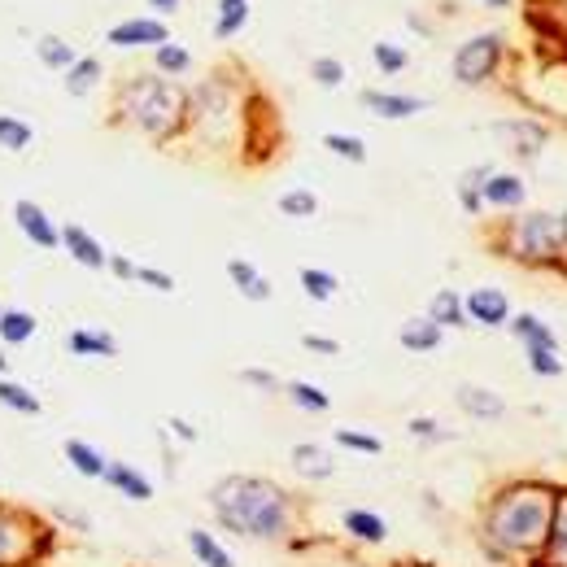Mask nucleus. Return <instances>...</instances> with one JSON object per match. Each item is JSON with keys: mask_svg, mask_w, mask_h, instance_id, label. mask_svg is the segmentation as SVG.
Segmentation results:
<instances>
[{"mask_svg": "<svg viewBox=\"0 0 567 567\" xmlns=\"http://www.w3.org/2000/svg\"><path fill=\"white\" fill-rule=\"evenodd\" d=\"M301 345L315 349V354H341V341H332V336H315V332L301 336Z\"/></svg>", "mask_w": 567, "mask_h": 567, "instance_id": "45", "label": "nucleus"}, {"mask_svg": "<svg viewBox=\"0 0 567 567\" xmlns=\"http://www.w3.org/2000/svg\"><path fill=\"white\" fill-rule=\"evenodd\" d=\"M245 22H249V0H219V22H214V35H219V40L245 31Z\"/></svg>", "mask_w": 567, "mask_h": 567, "instance_id": "31", "label": "nucleus"}, {"mask_svg": "<svg viewBox=\"0 0 567 567\" xmlns=\"http://www.w3.org/2000/svg\"><path fill=\"white\" fill-rule=\"evenodd\" d=\"M136 284H149L153 293H175V275H166L158 267H136Z\"/></svg>", "mask_w": 567, "mask_h": 567, "instance_id": "42", "label": "nucleus"}, {"mask_svg": "<svg viewBox=\"0 0 567 567\" xmlns=\"http://www.w3.org/2000/svg\"><path fill=\"white\" fill-rule=\"evenodd\" d=\"M227 280L236 284V293L245 301H271V280L253 267L249 258H232L227 262Z\"/></svg>", "mask_w": 567, "mask_h": 567, "instance_id": "18", "label": "nucleus"}, {"mask_svg": "<svg viewBox=\"0 0 567 567\" xmlns=\"http://www.w3.org/2000/svg\"><path fill=\"white\" fill-rule=\"evenodd\" d=\"M506 328L520 336L524 345H541V349H554V354H559V336H554L537 315H515V319H506Z\"/></svg>", "mask_w": 567, "mask_h": 567, "instance_id": "28", "label": "nucleus"}, {"mask_svg": "<svg viewBox=\"0 0 567 567\" xmlns=\"http://www.w3.org/2000/svg\"><path fill=\"white\" fill-rule=\"evenodd\" d=\"M310 75H315L319 88H341L345 66L336 62V57H315V62H310Z\"/></svg>", "mask_w": 567, "mask_h": 567, "instance_id": "39", "label": "nucleus"}, {"mask_svg": "<svg viewBox=\"0 0 567 567\" xmlns=\"http://www.w3.org/2000/svg\"><path fill=\"white\" fill-rule=\"evenodd\" d=\"M406 432H410L415 441H450V432L437 428V419H432V415H415V419L406 424Z\"/></svg>", "mask_w": 567, "mask_h": 567, "instance_id": "41", "label": "nucleus"}, {"mask_svg": "<svg viewBox=\"0 0 567 567\" xmlns=\"http://www.w3.org/2000/svg\"><path fill=\"white\" fill-rule=\"evenodd\" d=\"M35 57H40L48 70H70V66L79 62L75 44L62 40V35H40V40H35Z\"/></svg>", "mask_w": 567, "mask_h": 567, "instance_id": "26", "label": "nucleus"}, {"mask_svg": "<svg viewBox=\"0 0 567 567\" xmlns=\"http://www.w3.org/2000/svg\"><path fill=\"white\" fill-rule=\"evenodd\" d=\"M40 332V319L31 315V310H0V341L5 345H27L31 336Z\"/></svg>", "mask_w": 567, "mask_h": 567, "instance_id": "24", "label": "nucleus"}, {"mask_svg": "<svg viewBox=\"0 0 567 567\" xmlns=\"http://www.w3.org/2000/svg\"><path fill=\"white\" fill-rule=\"evenodd\" d=\"M31 140H35L31 123H22V118H14V114H0V149H5V153H22Z\"/></svg>", "mask_w": 567, "mask_h": 567, "instance_id": "32", "label": "nucleus"}, {"mask_svg": "<svg viewBox=\"0 0 567 567\" xmlns=\"http://www.w3.org/2000/svg\"><path fill=\"white\" fill-rule=\"evenodd\" d=\"M533 567H567V489H559V502H554V520L546 533V546L533 559Z\"/></svg>", "mask_w": 567, "mask_h": 567, "instance_id": "13", "label": "nucleus"}, {"mask_svg": "<svg viewBox=\"0 0 567 567\" xmlns=\"http://www.w3.org/2000/svg\"><path fill=\"white\" fill-rule=\"evenodd\" d=\"M57 550V524L27 506L0 502V567H40Z\"/></svg>", "mask_w": 567, "mask_h": 567, "instance_id": "4", "label": "nucleus"}, {"mask_svg": "<svg viewBox=\"0 0 567 567\" xmlns=\"http://www.w3.org/2000/svg\"><path fill=\"white\" fill-rule=\"evenodd\" d=\"M105 485H110L114 493H123L127 502H153V480L149 476H140L136 467H127V463H118V458H110L105 463Z\"/></svg>", "mask_w": 567, "mask_h": 567, "instance_id": "14", "label": "nucleus"}, {"mask_svg": "<svg viewBox=\"0 0 567 567\" xmlns=\"http://www.w3.org/2000/svg\"><path fill=\"white\" fill-rule=\"evenodd\" d=\"M149 5L158 9V14H175V9H179V0H149Z\"/></svg>", "mask_w": 567, "mask_h": 567, "instance_id": "48", "label": "nucleus"}, {"mask_svg": "<svg viewBox=\"0 0 567 567\" xmlns=\"http://www.w3.org/2000/svg\"><path fill=\"white\" fill-rule=\"evenodd\" d=\"M419 567H432V563H419Z\"/></svg>", "mask_w": 567, "mask_h": 567, "instance_id": "51", "label": "nucleus"}, {"mask_svg": "<svg viewBox=\"0 0 567 567\" xmlns=\"http://www.w3.org/2000/svg\"><path fill=\"white\" fill-rule=\"evenodd\" d=\"M323 149L336 153V158H345V162H354V166L367 162V144L358 136H345V131H328V136H323Z\"/></svg>", "mask_w": 567, "mask_h": 567, "instance_id": "33", "label": "nucleus"}, {"mask_svg": "<svg viewBox=\"0 0 567 567\" xmlns=\"http://www.w3.org/2000/svg\"><path fill=\"white\" fill-rule=\"evenodd\" d=\"M493 136L511 140V153H528V158H537L541 144H546V127H537V123H498L493 127Z\"/></svg>", "mask_w": 567, "mask_h": 567, "instance_id": "22", "label": "nucleus"}, {"mask_svg": "<svg viewBox=\"0 0 567 567\" xmlns=\"http://www.w3.org/2000/svg\"><path fill=\"white\" fill-rule=\"evenodd\" d=\"M358 101H363L376 118H389V123H402V118H415V114L428 110L424 96H402V92H380V88H367Z\"/></svg>", "mask_w": 567, "mask_h": 567, "instance_id": "8", "label": "nucleus"}, {"mask_svg": "<svg viewBox=\"0 0 567 567\" xmlns=\"http://www.w3.org/2000/svg\"><path fill=\"white\" fill-rule=\"evenodd\" d=\"M297 280H301V293L315 297V301H332V297H336V288H341L332 271H315V267H301Z\"/></svg>", "mask_w": 567, "mask_h": 567, "instance_id": "34", "label": "nucleus"}, {"mask_svg": "<svg viewBox=\"0 0 567 567\" xmlns=\"http://www.w3.org/2000/svg\"><path fill=\"white\" fill-rule=\"evenodd\" d=\"M14 223H18V232L27 236L35 249H57V245H62V227L48 219L44 205H35L27 197L14 201Z\"/></svg>", "mask_w": 567, "mask_h": 567, "instance_id": "7", "label": "nucleus"}, {"mask_svg": "<svg viewBox=\"0 0 567 567\" xmlns=\"http://www.w3.org/2000/svg\"><path fill=\"white\" fill-rule=\"evenodd\" d=\"M554 502H559V485L546 480H511L502 485L480 511V546L489 559H537L546 546Z\"/></svg>", "mask_w": 567, "mask_h": 567, "instance_id": "1", "label": "nucleus"}, {"mask_svg": "<svg viewBox=\"0 0 567 567\" xmlns=\"http://www.w3.org/2000/svg\"><path fill=\"white\" fill-rule=\"evenodd\" d=\"M0 406L5 410H14V415H44V402L35 397L27 384H18V380H9V376H0Z\"/></svg>", "mask_w": 567, "mask_h": 567, "instance_id": "25", "label": "nucleus"}, {"mask_svg": "<svg viewBox=\"0 0 567 567\" xmlns=\"http://www.w3.org/2000/svg\"><path fill=\"white\" fill-rule=\"evenodd\" d=\"M280 214H288V219H315L319 214V197L310 188H293L280 197Z\"/></svg>", "mask_w": 567, "mask_h": 567, "instance_id": "35", "label": "nucleus"}, {"mask_svg": "<svg viewBox=\"0 0 567 567\" xmlns=\"http://www.w3.org/2000/svg\"><path fill=\"white\" fill-rule=\"evenodd\" d=\"M53 520H57V524H66V528H75V533H88V528H92L88 515H83V511H70V506H57Z\"/></svg>", "mask_w": 567, "mask_h": 567, "instance_id": "43", "label": "nucleus"}, {"mask_svg": "<svg viewBox=\"0 0 567 567\" xmlns=\"http://www.w3.org/2000/svg\"><path fill=\"white\" fill-rule=\"evenodd\" d=\"M341 528L354 541H363V546H384V541H389V520L376 511H363V506H349L341 515Z\"/></svg>", "mask_w": 567, "mask_h": 567, "instance_id": "15", "label": "nucleus"}, {"mask_svg": "<svg viewBox=\"0 0 567 567\" xmlns=\"http://www.w3.org/2000/svg\"><path fill=\"white\" fill-rule=\"evenodd\" d=\"M528 188L520 175H485L480 179V205H502V210H515L524 205Z\"/></svg>", "mask_w": 567, "mask_h": 567, "instance_id": "17", "label": "nucleus"}, {"mask_svg": "<svg viewBox=\"0 0 567 567\" xmlns=\"http://www.w3.org/2000/svg\"><path fill=\"white\" fill-rule=\"evenodd\" d=\"M66 349L75 358H118V341L110 332H92V328H75L66 336Z\"/></svg>", "mask_w": 567, "mask_h": 567, "instance_id": "20", "label": "nucleus"}, {"mask_svg": "<svg viewBox=\"0 0 567 567\" xmlns=\"http://www.w3.org/2000/svg\"><path fill=\"white\" fill-rule=\"evenodd\" d=\"M336 445H345V450H358L367 458H376L384 450L380 437H371V432H358V428H336Z\"/></svg>", "mask_w": 567, "mask_h": 567, "instance_id": "36", "label": "nucleus"}, {"mask_svg": "<svg viewBox=\"0 0 567 567\" xmlns=\"http://www.w3.org/2000/svg\"><path fill=\"white\" fill-rule=\"evenodd\" d=\"M467 310V323H480V328H506V319H511V301L498 288H476V293H467L463 301Z\"/></svg>", "mask_w": 567, "mask_h": 567, "instance_id": "9", "label": "nucleus"}, {"mask_svg": "<svg viewBox=\"0 0 567 567\" xmlns=\"http://www.w3.org/2000/svg\"><path fill=\"white\" fill-rule=\"evenodd\" d=\"M171 432L175 437H184V441H197V428H192L188 419H171Z\"/></svg>", "mask_w": 567, "mask_h": 567, "instance_id": "47", "label": "nucleus"}, {"mask_svg": "<svg viewBox=\"0 0 567 567\" xmlns=\"http://www.w3.org/2000/svg\"><path fill=\"white\" fill-rule=\"evenodd\" d=\"M114 48H140V44H166L171 40V31H166V22L158 18H127V22H118V27H110V35H105Z\"/></svg>", "mask_w": 567, "mask_h": 567, "instance_id": "11", "label": "nucleus"}, {"mask_svg": "<svg viewBox=\"0 0 567 567\" xmlns=\"http://www.w3.org/2000/svg\"><path fill=\"white\" fill-rule=\"evenodd\" d=\"M118 114L131 118L144 136L171 140L188 118V96L166 79H131L118 96Z\"/></svg>", "mask_w": 567, "mask_h": 567, "instance_id": "3", "label": "nucleus"}, {"mask_svg": "<svg viewBox=\"0 0 567 567\" xmlns=\"http://www.w3.org/2000/svg\"><path fill=\"white\" fill-rule=\"evenodd\" d=\"M5 371H9V358H5V354H0V376H5Z\"/></svg>", "mask_w": 567, "mask_h": 567, "instance_id": "49", "label": "nucleus"}, {"mask_svg": "<svg viewBox=\"0 0 567 567\" xmlns=\"http://www.w3.org/2000/svg\"><path fill=\"white\" fill-rule=\"evenodd\" d=\"M489 5H498V9H502V5H511V0H489Z\"/></svg>", "mask_w": 567, "mask_h": 567, "instance_id": "50", "label": "nucleus"}, {"mask_svg": "<svg viewBox=\"0 0 567 567\" xmlns=\"http://www.w3.org/2000/svg\"><path fill=\"white\" fill-rule=\"evenodd\" d=\"M105 271H114L118 280H136V262H131V258H118V253H110V262H105Z\"/></svg>", "mask_w": 567, "mask_h": 567, "instance_id": "46", "label": "nucleus"}, {"mask_svg": "<svg viewBox=\"0 0 567 567\" xmlns=\"http://www.w3.org/2000/svg\"><path fill=\"white\" fill-rule=\"evenodd\" d=\"M506 232H511V240H506L498 253L524 262V267H559V258L567 249V214L537 210V214L515 219Z\"/></svg>", "mask_w": 567, "mask_h": 567, "instance_id": "5", "label": "nucleus"}, {"mask_svg": "<svg viewBox=\"0 0 567 567\" xmlns=\"http://www.w3.org/2000/svg\"><path fill=\"white\" fill-rule=\"evenodd\" d=\"M284 393H288V402L301 406V410H310V415H328V410H332V397L323 393L319 384H310V380H288Z\"/></svg>", "mask_w": 567, "mask_h": 567, "instance_id": "29", "label": "nucleus"}, {"mask_svg": "<svg viewBox=\"0 0 567 567\" xmlns=\"http://www.w3.org/2000/svg\"><path fill=\"white\" fill-rule=\"evenodd\" d=\"M192 66V57H188V48H179V44H158V70L162 75H184V70Z\"/></svg>", "mask_w": 567, "mask_h": 567, "instance_id": "38", "label": "nucleus"}, {"mask_svg": "<svg viewBox=\"0 0 567 567\" xmlns=\"http://www.w3.org/2000/svg\"><path fill=\"white\" fill-rule=\"evenodd\" d=\"M397 341H402V349H410V354H432V349H441L445 328H437L428 315L424 319H406L402 332H397Z\"/></svg>", "mask_w": 567, "mask_h": 567, "instance_id": "19", "label": "nucleus"}, {"mask_svg": "<svg viewBox=\"0 0 567 567\" xmlns=\"http://www.w3.org/2000/svg\"><path fill=\"white\" fill-rule=\"evenodd\" d=\"M371 57H376V66L384 70V75H397V70H406V62H410V57H406V48H397V44H376V48H371Z\"/></svg>", "mask_w": 567, "mask_h": 567, "instance_id": "40", "label": "nucleus"}, {"mask_svg": "<svg viewBox=\"0 0 567 567\" xmlns=\"http://www.w3.org/2000/svg\"><path fill=\"white\" fill-rule=\"evenodd\" d=\"M498 57H502V40H498V35H472V40H467L454 53V79L467 83V88H476V83H485L493 75Z\"/></svg>", "mask_w": 567, "mask_h": 567, "instance_id": "6", "label": "nucleus"}, {"mask_svg": "<svg viewBox=\"0 0 567 567\" xmlns=\"http://www.w3.org/2000/svg\"><path fill=\"white\" fill-rule=\"evenodd\" d=\"M240 380H245V384H253V389H280V380H275L271 376V371H262V367H245V371H240Z\"/></svg>", "mask_w": 567, "mask_h": 567, "instance_id": "44", "label": "nucleus"}, {"mask_svg": "<svg viewBox=\"0 0 567 567\" xmlns=\"http://www.w3.org/2000/svg\"><path fill=\"white\" fill-rule=\"evenodd\" d=\"M62 245H66L70 258H75L79 267H88V271H105V262H110V249H105L83 223H66L62 227Z\"/></svg>", "mask_w": 567, "mask_h": 567, "instance_id": "10", "label": "nucleus"}, {"mask_svg": "<svg viewBox=\"0 0 567 567\" xmlns=\"http://www.w3.org/2000/svg\"><path fill=\"white\" fill-rule=\"evenodd\" d=\"M66 463L75 467V472H79L83 480H101V476H105V463H110V458H105L101 450H96L92 441L70 437V441H66Z\"/></svg>", "mask_w": 567, "mask_h": 567, "instance_id": "21", "label": "nucleus"}, {"mask_svg": "<svg viewBox=\"0 0 567 567\" xmlns=\"http://www.w3.org/2000/svg\"><path fill=\"white\" fill-rule=\"evenodd\" d=\"M454 402L463 415H472L480 419V424H498V419L506 415V402L498 393H489V389H480V384H458L454 389Z\"/></svg>", "mask_w": 567, "mask_h": 567, "instance_id": "12", "label": "nucleus"}, {"mask_svg": "<svg viewBox=\"0 0 567 567\" xmlns=\"http://www.w3.org/2000/svg\"><path fill=\"white\" fill-rule=\"evenodd\" d=\"M96 83H101V62H96V57H79V62L66 70V92L70 96H88Z\"/></svg>", "mask_w": 567, "mask_h": 567, "instance_id": "30", "label": "nucleus"}, {"mask_svg": "<svg viewBox=\"0 0 567 567\" xmlns=\"http://www.w3.org/2000/svg\"><path fill=\"white\" fill-rule=\"evenodd\" d=\"M210 511L227 533L245 541H288L297 528V498L267 476H223L210 485Z\"/></svg>", "mask_w": 567, "mask_h": 567, "instance_id": "2", "label": "nucleus"}, {"mask_svg": "<svg viewBox=\"0 0 567 567\" xmlns=\"http://www.w3.org/2000/svg\"><path fill=\"white\" fill-rule=\"evenodd\" d=\"M428 319L437 323V328H463V323H467L463 297H458L454 288H441V293L432 297V306H428Z\"/></svg>", "mask_w": 567, "mask_h": 567, "instance_id": "27", "label": "nucleus"}, {"mask_svg": "<svg viewBox=\"0 0 567 567\" xmlns=\"http://www.w3.org/2000/svg\"><path fill=\"white\" fill-rule=\"evenodd\" d=\"M288 463H293V472H297L301 480H328V476L336 472V458H332L328 450H323V445H315V441H301V445H293Z\"/></svg>", "mask_w": 567, "mask_h": 567, "instance_id": "16", "label": "nucleus"}, {"mask_svg": "<svg viewBox=\"0 0 567 567\" xmlns=\"http://www.w3.org/2000/svg\"><path fill=\"white\" fill-rule=\"evenodd\" d=\"M524 358H528V367L537 371V376H563V358L554 354V349H541V345H524Z\"/></svg>", "mask_w": 567, "mask_h": 567, "instance_id": "37", "label": "nucleus"}, {"mask_svg": "<svg viewBox=\"0 0 567 567\" xmlns=\"http://www.w3.org/2000/svg\"><path fill=\"white\" fill-rule=\"evenodd\" d=\"M188 550L197 554L201 567H236V559L219 546V537H214L210 528H192V533H188Z\"/></svg>", "mask_w": 567, "mask_h": 567, "instance_id": "23", "label": "nucleus"}]
</instances>
